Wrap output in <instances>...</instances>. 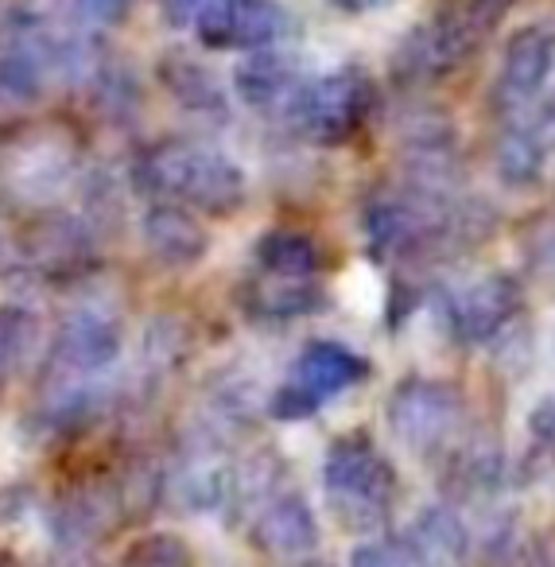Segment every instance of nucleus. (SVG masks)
Masks as SVG:
<instances>
[{
	"label": "nucleus",
	"instance_id": "393cba45",
	"mask_svg": "<svg viewBox=\"0 0 555 567\" xmlns=\"http://www.w3.org/2000/svg\"><path fill=\"white\" fill-rule=\"evenodd\" d=\"M350 567H412V564H408L404 548H397V544L369 540L350 551Z\"/></svg>",
	"mask_w": 555,
	"mask_h": 567
},
{
	"label": "nucleus",
	"instance_id": "1a4fd4ad",
	"mask_svg": "<svg viewBox=\"0 0 555 567\" xmlns=\"http://www.w3.org/2000/svg\"><path fill=\"white\" fill-rule=\"evenodd\" d=\"M307 82V71L299 55L276 48L245 51V59L234 66V90L249 110L257 113H288L299 86Z\"/></svg>",
	"mask_w": 555,
	"mask_h": 567
},
{
	"label": "nucleus",
	"instance_id": "f257e3e1",
	"mask_svg": "<svg viewBox=\"0 0 555 567\" xmlns=\"http://www.w3.org/2000/svg\"><path fill=\"white\" fill-rule=\"evenodd\" d=\"M136 187L160 203H187L191 210H203L210 218H229L245 206L249 183L245 172L206 144L164 141L148 148L133 167Z\"/></svg>",
	"mask_w": 555,
	"mask_h": 567
},
{
	"label": "nucleus",
	"instance_id": "c85d7f7f",
	"mask_svg": "<svg viewBox=\"0 0 555 567\" xmlns=\"http://www.w3.org/2000/svg\"><path fill=\"white\" fill-rule=\"evenodd\" d=\"M82 9H86L94 20H102V24H110V20H121V17H125L129 0H82Z\"/></svg>",
	"mask_w": 555,
	"mask_h": 567
},
{
	"label": "nucleus",
	"instance_id": "dca6fc26",
	"mask_svg": "<svg viewBox=\"0 0 555 567\" xmlns=\"http://www.w3.org/2000/svg\"><path fill=\"white\" fill-rule=\"evenodd\" d=\"M241 311L260 323H291V319L315 316L327 308V288L315 280H288V276H268L241 288Z\"/></svg>",
	"mask_w": 555,
	"mask_h": 567
},
{
	"label": "nucleus",
	"instance_id": "6ab92c4d",
	"mask_svg": "<svg viewBox=\"0 0 555 567\" xmlns=\"http://www.w3.org/2000/svg\"><path fill=\"white\" fill-rule=\"evenodd\" d=\"M257 265L268 276H288V280H315L327 268V249L304 229H268L253 245Z\"/></svg>",
	"mask_w": 555,
	"mask_h": 567
},
{
	"label": "nucleus",
	"instance_id": "f3484780",
	"mask_svg": "<svg viewBox=\"0 0 555 567\" xmlns=\"http://www.w3.org/2000/svg\"><path fill=\"white\" fill-rule=\"evenodd\" d=\"M160 79H164L167 94H172L187 113H195V117H214V121L229 117L226 86H222L218 74H214L210 66L198 63V59L167 55L164 63H160Z\"/></svg>",
	"mask_w": 555,
	"mask_h": 567
},
{
	"label": "nucleus",
	"instance_id": "a878e982",
	"mask_svg": "<svg viewBox=\"0 0 555 567\" xmlns=\"http://www.w3.org/2000/svg\"><path fill=\"white\" fill-rule=\"evenodd\" d=\"M528 435L539 443V451H552L555 455V393L544 396V401L528 412Z\"/></svg>",
	"mask_w": 555,
	"mask_h": 567
},
{
	"label": "nucleus",
	"instance_id": "aec40b11",
	"mask_svg": "<svg viewBox=\"0 0 555 567\" xmlns=\"http://www.w3.org/2000/svg\"><path fill=\"white\" fill-rule=\"evenodd\" d=\"M544 164H547V148L536 141L524 121L508 125L505 133L497 136L493 144V167H497V179L513 190H524V187H536L544 179Z\"/></svg>",
	"mask_w": 555,
	"mask_h": 567
},
{
	"label": "nucleus",
	"instance_id": "f8f14e48",
	"mask_svg": "<svg viewBox=\"0 0 555 567\" xmlns=\"http://www.w3.org/2000/svg\"><path fill=\"white\" fill-rule=\"evenodd\" d=\"M404 556L412 567H470L474 544L451 505H423L404 533Z\"/></svg>",
	"mask_w": 555,
	"mask_h": 567
},
{
	"label": "nucleus",
	"instance_id": "0eeeda50",
	"mask_svg": "<svg viewBox=\"0 0 555 567\" xmlns=\"http://www.w3.org/2000/svg\"><path fill=\"white\" fill-rule=\"evenodd\" d=\"M524 288L516 284L513 272H482L459 288L446 303V319L459 342H490L521 316Z\"/></svg>",
	"mask_w": 555,
	"mask_h": 567
},
{
	"label": "nucleus",
	"instance_id": "cd10ccee",
	"mask_svg": "<svg viewBox=\"0 0 555 567\" xmlns=\"http://www.w3.org/2000/svg\"><path fill=\"white\" fill-rule=\"evenodd\" d=\"M206 4H210V0H164V12L175 28H195L198 12H203Z\"/></svg>",
	"mask_w": 555,
	"mask_h": 567
},
{
	"label": "nucleus",
	"instance_id": "7c9ffc66",
	"mask_svg": "<svg viewBox=\"0 0 555 567\" xmlns=\"http://www.w3.org/2000/svg\"><path fill=\"white\" fill-rule=\"evenodd\" d=\"M0 567H20V564L12 556H0Z\"/></svg>",
	"mask_w": 555,
	"mask_h": 567
},
{
	"label": "nucleus",
	"instance_id": "4468645a",
	"mask_svg": "<svg viewBox=\"0 0 555 567\" xmlns=\"http://www.w3.org/2000/svg\"><path fill=\"white\" fill-rule=\"evenodd\" d=\"M366 378H369V362L358 350L330 339H315L299 350L288 381L296 389H304L315 404H327L330 396L346 393V389H358Z\"/></svg>",
	"mask_w": 555,
	"mask_h": 567
},
{
	"label": "nucleus",
	"instance_id": "39448f33",
	"mask_svg": "<svg viewBox=\"0 0 555 567\" xmlns=\"http://www.w3.org/2000/svg\"><path fill=\"white\" fill-rule=\"evenodd\" d=\"M482 35L462 17V9H446L435 20L412 28L392 51V79L400 86H423V82L446 79L477 51Z\"/></svg>",
	"mask_w": 555,
	"mask_h": 567
},
{
	"label": "nucleus",
	"instance_id": "423d86ee",
	"mask_svg": "<svg viewBox=\"0 0 555 567\" xmlns=\"http://www.w3.org/2000/svg\"><path fill=\"white\" fill-rule=\"evenodd\" d=\"M195 32L210 51H260L291 32V12L280 0H210Z\"/></svg>",
	"mask_w": 555,
	"mask_h": 567
},
{
	"label": "nucleus",
	"instance_id": "b1692460",
	"mask_svg": "<svg viewBox=\"0 0 555 567\" xmlns=\"http://www.w3.org/2000/svg\"><path fill=\"white\" fill-rule=\"evenodd\" d=\"M319 409H322V404H315L311 396H307L304 389L291 385V381H284V385L273 393V401H268V416L284 420V424H299V420H311Z\"/></svg>",
	"mask_w": 555,
	"mask_h": 567
},
{
	"label": "nucleus",
	"instance_id": "ddd939ff",
	"mask_svg": "<svg viewBox=\"0 0 555 567\" xmlns=\"http://www.w3.org/2000/svg\"><path fill=\"white\" fill-rule=\"evenodd\" d=\"M555 71V32L544 24H524L505 40L501 55V94L516 105H528L539 97Z\"/></svg>",
	"mask_w": 555,
	"mask_h": 567
},
{
	"label": "nucleus",
	"instance_id": "7ed1b4c3",
	"mask_svg": "<svg viewBox=\"0 0 555 567\" xmlns=\"http://www.w3.org/2000/svg\"><path fill=\"white\" fill-rule=\"evenodd\" d=\"M373 79L361 66H338L319 79H307L284 117L304 141L335 148V144H346L361 133V125L373 113Z\"/></svg>",
	"mask_w": 555,
	"mask_h": 567
},
{
	"label": "nucleus",
	"instance_id": "5701e85b",
	"mask_svg": "<svg viewBox=\"0 0 555 567\" xmlns=\"http://www.w3.org/2000/svg\"><path fill=\"white\" fill-rule=\"evenodd\" d=\"M121 567H195V551L175 533H148L129 544Z\"/></svg>",
	"mask_w": 555,
	"mask_h": 567
},
{
	"label": "nucleus",
	"instance_id": "4be33fe9",
	"mask_svg": "<svg viewBox=\"0 0 555 567\" xmlns=\"http://www.w3.org/2000/svg\"><path fill=\"white\" fill-rule=\"evenodd\" d=\"M35 339H40V319L28 308L4 303L0 308V378H12L32 358Z\"/></svg>",
	"mask_w": 555,
	"mask_h": 567
},
{
	"label": "nucleus",
	"instance_id": "bb28decb",
	"mask_svg": "<svg viewBox=\"0 0 555 567\" xmlns=\"http://www.w3.org/2000/svg\"><path fill=\"white\" fill-rule=\"evenodd\" d=\"M524 125L536 133V141L547 148V156L555 152V97H544V102L536 105V110L524 117Z\"/></svg>",
	"mask_w": 555,
	"mask_h": 567
},
{
	"label": "nucleus",
	"instance_id": "6e6552de",
	"mask_svg": "<svg viewBox=\"0 0 555 567\" xmlns=\"http://www.w3.org/2000/svg\"><path fill=\"white\" fill-rule=\"evenodd\" d=\"M249 544L265 556L299 559L319 548V520L304 494H273L249 525Z\"/></svg>",
	"mask_w": 555,
	"mask_h": 567
},
{
	"label": "nucleus",
	"instance_id": "412c9836",
	"mask_svg": "<svg viewBox=\"0 0 555 567\" xmlns=\"http://www.w3.org/2000/svg\"><path fill=\"white\" fill-rule=\"evenodd\" d=\"M505 478V451L493 440H470L454 447L451 466H446V482L459 497H482L493 494Z\"/></svg>",
	"mask_w": 555,
	"mask_h": 567
},
{
	"label": "nucleus",
	"instance_id": "20e7f679",
	"mask_svg": "<svg viewBox=\"0 0 555 567\" xmlns=\"http://www.w3.org/2000/svg\"><path fill=\"white\" fill-rule=\"evenodd\" d=\"M384 416L397 443H404L412 455H439L451 451V443L466 427V396L451 381L408 378L392 389Z\"/></svg>",
	"mask_w": 555,
	"mask_h": 567
},
{
	"label": "nucleus",
	"instance_id": "f03ea898",
	"mask_svg": "<svg viewBox=\"0 0 555 567\" xmlns=\"http://www.w3.org/2000/svg\"><path fill=\"white\" fill-rule=\"evenodd\" d=\"M322 497L330 517L350 533H373L389 520L397 497V471L366 435L330 443L322 463Z\"/></svg>",
	"mask_w": 555,
	"mask_h": 567
},
{
	"label": "nucleus",
	"instance_id": "c756f323",
	"mask_svg": "<svg viewBox=\"0 0 555 567\" xmlns=\"http://www.w3.org/2000/svg\"><path fill=\"white\" fill-rule=\"evenodd\" d=\"M338 12H350V17H361V12H384L392 9V4H400V0H330Z\"/></svg>",
	"mask_w": 555,
	"mask_h": 567
},
{
	"label": "nucleus",
	"instance_id": "2eb2a0df",
	"mask_svg": "<svg viewBox=\"0 0 555 567\" xmlns=\"http://www.w3.org/2000/svg\"><path fill=\"white\" fill-rule=\"evenodd\" d=\"M144 249L167 268H195L198 260L210 252V234L203 229V221L175 203H156L148 206L141 221Z\"/></svg>",
	"mask_w": 555,
	"mask_h": 567
},
{
	"label": "nucleus",
	"instance_id": "9d476101",
	"mask_svg": "<svg viewBox=\"0 0 555 567\" xmlns=\"http://www.w3.org/2000/svg\"><path fill=\"white\" fill-rule=\"evenodd\" d=\"M125 520V505L113 482H79L63 489L51 509V528L63 544H90L110 536Z\"/></svg>",
	"mask_w": 555,
	"mask_h": 567
},
{
	"label": "nucleus",
	"instance_id": "a211bd4d",
	"mask_svg": "<svg viewBox=\"0 0 555 567\" xmlns=\"http://www.w3.org/2000/svg\"><path fill=\"white\" fill-rule=\"evenodd\" d=\"M24 252L35 268L63 276L86 265L90 234H86V226H79V221L66 218V214H51V218L32 226V234L24 237Z\"/></svg>",
	"mask_w": 555,
	"mask_h": 567
},
{
	"label": "nucleus",
	"instance_id": "9b49d317",
	"mask_svg": "<svg viewBox=\"0 0 555 567\" xmlns=\"http://www.w3.org/2000/svg\"><path fill=\"white\" fill-rule=\"evenodd\" d=\"M121 354V327L113 316L97 308L74 311L55 339V365L74 378H90L117 362Z\"/></svg>",
	"mask_w": 555,
	"mask_h": 567
}]
</instances>
